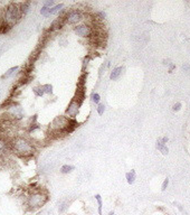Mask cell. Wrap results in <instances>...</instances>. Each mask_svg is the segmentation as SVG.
I'll list each match as a JSON object with an SVG mask.
<instances>
[{"label":"cell","mask_w":190,"mask_h":215,"mask_svg":"<svg viewBox=\"0 0 190 215\" xmlns=\"http://www.w3.org/2000/svg\"><path fill=\"white\" fill-rule=\"evenodd\" d=\"M11 151L20 157H31L35 153V146L30 140L24 137H16L10 141Z\"/></svg>","instance_id":"6da1fadb"},{"label":"cell","mask_w":190,"mask_h":215,"mask_svg":"<svg viewBox=\"0 0 190 215\" xmlns=\"http://www.w3.org/2000/svg\"><path fill=\"white\" fill-rule=\"evenodd\" d=\"M47 198V194L43 189H29V194L26 197V206L31 211H35L44 206Z\"/></svg>","instance_id":"7a4b0ae2"},{"label":"cell","mask_w":190,"mask_h":215,"mask_svg":"<svg viewBox=\"0 0 190 215\" xmlns=\"http://www.w3.org/2000/svg\"><path fill=\"white\" fill-rule=\"evenodd\" d=\"M21 17H22V14L20 10V5L18 3H10L3 10V20L11 27L15 24H17Z\"/></svg>","instance_id":"3957f363"},{"label":"cell","mask_w":190,"mask_h":215,"mask_svg":"<svg viewBox=\"0 0 190 215\" xmlns=\"http://www.w3.org/2000/svg\"><path fill=\"white\" fill-rule=\"evenodd\" d=\"M5 119H8L11 121H16L22 118V109L20 108L18 104H10L7 105L6 108V113H5Z\"/></svg>","instance_id":"277c9868"},{"label":"cell","mask_w":190,"mask_h":215,"mask_svg":"<svg viewBox=\"0 0 190 215\" xmlns=\"http://www.w3.org/2000/svg\"><path fill=\"white\" fill-rule=\"evenodd\" d=\"M83 17H84V14L80 9H74V10H70L68 12H66L65 20H66V24L74 25V24L80 22L83 19Z\"/></svg>","instance_id":"5b68a950"},{"label":"cell","mask_w":190,"mask_h":215,"mask_svg":"<svg viewBox=\"0 0 190 215\" xmlns=\"http://www.w3.org/2000/svg\"><path fill=\"white\" fill-rule=\"evenodd\" d=\"M74 31L80 37H91L93 34V29L89 25H78L75 27Z\"/></svg>","instance_id":"8992f818"},{"label":"cell","mask_w":190,"mask_h":215,"mask_svg":"<svg viewBox=\"0 0 190 215\" xmlns=\"http://www.w3.org/2000/svg\"><path fill=\"white\" fill-rule=\"evenodd\" d=\"M80 106V102H78V101L75 100V99H73V100L70 101V104H68L67 109H66V114L70 117V119H72V118H75V115L78 112Z\"/></svg>","instance_id":"52a82bcc"},{"label":"cell","mask_w":190,"mask_h":215,"mask_svg":"<svg viewBox=\"0 0 190 215\" xmlns=\"http://www.w3.org/2000/svg\"><path fill=\"white\" fill-rule=\"evenodd\" d=\"M168 141V138H162V139H159L157 141V148L160 150L163 155L168 154V148L166 147V142Z\"/></svg>","instance_id":"ba28073f"},{"label":"cell","mask_w":190,"mask_h":215,"mask_svg":"<svg viewBox=\"0 0 190 215\" xmlns=\"http://www.w3.org/2000/svg\"><path fill=\"white\" fill-rule=\"evenodd\" d=\"M122 72H123V69H122V67H115V69L112 71V73H111V75H110L111 80H118V79L120 77V75L122 74Z\"/></svg>","instance_id":"9c48e42d"},{"label":"cell","mask_w":190,"mask_h":215,"mask_svg":"<svg viewBox=\"0 0 190 215\" xmlns=\"http://www.w3.org/2000/svg\"><path fill=\"white\" fill-rule=\"evenodd\" d=\"M10 28H11V26H9L6 21L3 20V18H2V20H1V24H0V34H5V33H8V31H10Z\"/></svg>","instance_id":"30bf717a"},{"label":"cell","mask_w":190,"mask_h":215,"mask_svg":"<svg viewBox=\"0 0 190 215\" xmlns=\"http://www.w3.org/2000/svg\"><path fill=\"white\" fill-rule=\"evenodd\" d=\"M73 170H74V166H72V165H64L60 168V173L62 174H70Z\"/></svg>","instance_id":"8fae6325"},{"label":"cell","mask_w":190,"mask_h":215,"mask_svg":"<svg viewBox=\"0 0 190 215\" xmlns=\"http://www.w3.org/2000/svg\"><path fill=\"white\" fill-rule=\"evenodd\" d=\"M62 8H63V5H62V3L54 6L53 8H49V10H48V16H49V15H55V14L60 12V11L62 10Z\"/></svg>","instance_id":"7c38bea8"},{"label":"cell","mask_w":190,"mask_h":215,"mask_svg":"<svg viewBox=\"0 0 190 215\" xmlns=\"http://www.w3.org/2000/svg\"><path fill=\"white\" fill-rule=\"evenodd\" d=\"M29 6H30V2H22V3H20V10H21L22 16L26 15V14L28 12V10H29Z\"/></svg>","instance_id":"4fadbf2b"},{"label":"cell","mask_w":190,"mask_h":215,"mask_svg":"<svg viewBox=\"0 0 190 215\" xmlns=\"http://www.w3.org/2000/svg\"><path fill=\"white\" fill-rule=\"evenodd\" d=\"M126 180L129 184H133L134 180H135V172L134 170H131L126 174Z\"/></svg>","instance_id":"5bb4252c"},{"label":"cell","mask_w":190,"mask_h":215,"mask_svg":"<svg viewBox=\"0 0 190 215\" xmlns=\"http://www.w3.org/2000/svg\"><path fill=\"white\" fill-rule=\"evenodd\" d=\"M17 70H18V67H17V66H15V67H11V69H9L8 71L6 72V73H5L3 75H2V79H8V77H9V76H11V75H12V74H14L15 72L17 71Z\"/></svg>","instance_id":"9a60e30c"},{"label":"cell","mask_w":190,"mask_h":215,"mask_svg":"<svg viewBox=\"0 0 190 215\" xmlns=\"http://www.w3.org/2000/svg\"><path fill=\"white\" fill-rule=\"evenodd\" d=\"M95 199H96V202H97V207H99V214L102 215V197H101V195H95Z\"/></svg>","instance_id":"2e32d148"},{"label":"cell","mask_w":190,"mask_h":215,"mask_svg":"<svg viewBox=\"0 0 190 215\" xmlns=\"http://www.w3.org/2000/svg\"><path fill=\"white\" fill-rule=\"evenodd\" d=\"M34 92H35V94H36L37 96H41V95L45 94V93H44V90H43V85L35 87V89H34Z\"/></svg>","instance_id":"e0dca14e"},{"label":"cell","mask_w":190,"mask_h":215,"mask_svg":"<svg viewBox=\"0 0 190 215\" xmlns=\"http://www.w3.org/2000/svg\"><path fill=\"white\" fill-rule=\"evenodd\" d=\"M43 90H44V93L50 94L53 92V86L50 84H45V85H43Z\"/></svg>","instance_id":"ac0fdd59"},{"label":"cell","mask_w":190,"mask_h":215,"mask_svg":"<svg viewBox=\"0 0 190 215\" xmlns=\"http://www.w3.org/2000/svg\"><path fill=\"white\" fill-rule=\"evenodd\" d=\"M100 100H101V96H100V94H97V93H93L92 94V101L94 103H100Z\"/></svg>","instance_id":"d6986e66"},{"label":"cell","mask_w":190,"mask_h":215,"mask_svg":"<svg viewBox=\"0 0 190 215\" xmlns=\"http://www.w3.org/2000/svg\"><path fill=\"white\" fill-rule=\"evenodd\" d=\"M104 110H105L104 104H99V106H97V113H99L100 115H102V114L104 113Z\"/></svg>","instance_id":"ffe728a7"},{"label":"cell","mask_w":190,"mask_h":215,"mask_svg":"<svg viewBox=\"0 0 190 215\" xmlns=\"http://www.w3.org/2000/svg\"><path fill=\"white\" fill-rule=\"evenodd\" d=\"M54 5H55V2H54L53 0H48V1H46V2H45L44 7H47V8H53V7H54Z\"/></svg>","instance_id":"44dd1931"},{"label":"cell","mask_w":190,"mask_h":215,"mask_svg":"<svg viewBox=\"0 0 190 215\" xmlns=\"http://www.w3.org/2000/svg\"><path fill=\"white\" fill-rule=\"evenodd\" d=\"M48 10H49V8H47V7H43L41 10H40V14L44 15V16H48Z\"/></svg>","instance_id":"7402d4cb"},{"label":"cell","mask_w":190,"mask_h":215,"mask_svg":"<svg viewBox=\"0 0 190 215\" xmlns=\"http://www.w3.org/2000/svg\"><path fill=\"white\" fill-rule=\"evenodd\" d=\"M67 208V203H62L60 206V212H64Z\"/></svg>","instance_id":"603a6c76"},{"label":"cell","mask_w":190,"mask_h":215,"mask_svg":"<svg viewBox=\"0 0 190 215\" xmlns=\"http://www.w3.org/2000/svg\"><path fill=\"white\" fill-rule=\"evenodd\" d=\"M168 184H169V179H164V182H163V184H162V191H166Z\"/></svg>","instance_id":"cb8c5ba5"},{"label":"cell","mask_w":190,"mask_h":215,"mask_svg":"<svg viewBox=\"0 0 190 215\" xmlns=\"http://www.w3.org/2000/svg\"><path fill=\"white\" fill-rule=\"evenodd\" d=\"M180 108H181V104H180V103H177V104H174V105H173V110H174V111H178V110H180Z\"/></svg>","instance_id":"d4e9b609"},{"label":"cell","mask_w":190,"mask_h":215,"mask_svg":"<svg viewBox=\"0 0 190 215\" xmlns=\"http://www.w3.org/2000/svg\"><path fill=\"white\" fill-rule=\"evenodd\" d=\"M109 215H114V213H113V212H110V214Z\"/></svg>","instance_id":"484cf974"}]
</instances>
